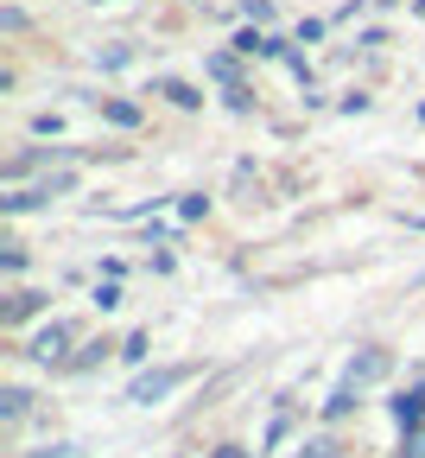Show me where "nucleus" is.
<instances>
[{"label": "nucleus", "mask_w": 425, "mask_h": 458, "mask_svg": "<svg viewBox=\"0 0 425 458\" xmlns=\"http://www.w3.org/2000/svg\"><path fill=\"white\" fill-rule=\"evenodd\" d=\"M191 376H197L191 363H159V369H140V376L128 382V401H134V408H153V401L178 394V388H185Z\"/></svg>", "instance_id": "f257e3e1"}, {"label": "nucleus", "mask_w": 425, "mask_h": 458, "mask_svg": "<svg viewBox=\"0 0 425 458\" xmlns=\"http://www.w3.org/2000/svg\"><path fill=\"white\" fill-rule=\"evenodd\" d=\"M216 458H248V452H241V445H216Z\"/></svg>", "instance_id": "bb28decb"}, {"label": "nucleus", "mask_w": 425, "mask_h": 458, "mask_svg": "<svg viewBox=\"0 0 425 458\" xmlns=\"http://www.w3.org/2000/svg\"><path fill=\"white\" fill-rule=\"evenodd\" d=\"M32 401H38V394H32L26 382H7V388H0V420H7V427H20V420L32 414Z\"/></svg>", "instance_id": "39448f33"}, {"label": "nucleus", "mask_w": 425, "mask_h": 458, "mask_svg": "<svg viewBox=\"0 0 425 458\" xmlns=\"http://www.w3.org/2000/svg\"><path fill=\"white\" fill-rule=\"evenodd\" d=\"M71 147H32V153H20V159H7V179H26L32 165H45V159H64Z\"/></svg>", "instance_id": "9d476101"}, {"label": "nucleus", "mask_w": 425, "mask_h": 458, "mask_svg": "<svg viewBox=\"0 0 425 458\" xmlns=\"http://www.w3.org/2000/svg\"><path fill=\"white\" fill-rule=\"evenodd\" d=\"M204 210H210V198H204V191H185V198H178V216H185V223H197Z\"/></svg>", "instance_id": "4468645a"}, {"label": "nucleus", "mask_w": 425, "mask_h": 458, "mask_svg": "<svg viewBox=\"0 0 425 458\" xmlns=\"http://www.w3.org/2000/svg\"><path fill=\"white\" fill-rule=\"evenodd\" d=\"M96 7H121V0H96Z\"/></svg>", "instance_id": "cd10ccee"}, {"label": "nucleus", "mask_w": 425, "mask_h": 458, "mask_svg": "<svg viewBox=\"0 0 425 458\" xmlns=\"http://www.w3.org/2000/svg\"><path fill=\"white\" fill-rule=\"evenodd\" d=\"M337 108H343V114H369V89H349Z\"/></svg>", "instance_id": "5701e85b"}, {"label": "nucleus", "mask_w": 425, "mask_h": 458, "mask_svg": "<svg viewBox=\"0 0 425 458\" xmlns=\"http://www.w3.org/2000/svg\"><path fill=\"white\" fill-rule=\"evenodd\" d=\"M71 344H77V325H71V318H51V325L32 331L26 351H32L38 363H57V369H64V363H71Z\"/></svg>", "instance_id": "f03ea898"}, {"label": "nucleus", "mask_w": 425, "mask_h": 458, "mask_svg": "<svg viewBox=\"0 0 425 458\" xmlns=\"http://www.w3.org/2000/svg\"><path fill=\"white\" fill-rule=\"evenodd\" d=\"M400 458H425V427H412V433L400 439Z\"/></svg>", "instance_id": "412c9836"}, {"label": "nucleus", "mask_w": 425, "mask_h": 458, "mask_svg": "<svg viewBox=\"0 0 425 458\" xmlns=\"http://www.w3.org/2000/svg\"><path fill=\"white\" fill-rule=\"evenodd\" d=\"M96 306H102V312L121 306V280H102V286H96Z\"/></svg>", "instance_id": "aec40b11"}, {"label": "nucleus", "mask_w": 425, "mask_h": 458, "mask_svg": "<svg viewBox=\"0 0 425 458\" xmlns=\"http://www.w3.org/2000/svg\"><path fill=\"white\" fill-rule=\"evenodd\" d=\"M419 280H425V274H419Z\"/></svg>", "instance_id": "c756f323"}, {"label": "nucleus", "mask_w": 425, "mask_h": 458, "mask_svg": "<svg viewBox=\"0 0 425 458\" xmlns=\"http://www.w3.org/2000/svg\"><path fill=\"white\" fill-rule=\"evenodd\" d=\"M96 64H102V71H128V64H134V51H128V45H102V51H96Z\"/></svg>", "instance_id": "ddd939ff"}, {"label": "nucleus", "mask_w": 425, "mask_h": 458, "mask_svg": "<svg viewBox=\"0 0 425 458\" xmlns=\"http://www.w3.org/2000/svg\"><path fill=\"white\" fill-rule=\"evenodd\" d=\"M153 89H159V96H165L171 108H204V89H197V83H178V77H159Z\"/></svg>", "instance_id": "6e6552de"}, {"label": "nucleus", "mask_w": 425, "mask_h": 458, "mask_svg": "<svg viewBox=\"0 0 425 458\" xmlns=\"http://www.w3.org/2000/svg\"><path fill=\"white\" fill-rule=\"evenodd\" d=\"M89 102L108 114L114 128H140V102H121V96H89Z\"/></svg>", "instance_id": "1a4fd4ad"}, {"label": "nucleus", "mask_w": 425, "mask_h": 458, "mask_svg": "<svg viewBox=\"0 0 425 458\" xmlns=\"http://www.w3.org/2000/svg\"><path fill=\"white\" fill-rule=\"evenodd\" d=\"M204 71H210L222 89H241V51H210V57H204Z\"/></svg>", "instance_id": "423d86ee"}, {"label": "nucleus", "mask_w": 425, "mask_h": 458, "mask_svg": "<svg viewBox=\"0 0 425 458\" xmlns=\"http://www.w3.org/2000/svg\"><path fill=\"white\" fill-rule=\"evenodd\" d=\"M0 267L20 274V267H26V242H0Z\"/></svg>", "instance_id": "dca6fc26"}, {"label": "nucleus", "mask_w": 425, "mask_h": 458, "mask_svg": "<svg viewBox=\"0 0 425 458\" xmlns=\"http://www.w3.org/2000/svg\"><path fill=\"white\" fill-rule=\"evenodd\" d=\"M38 312H45V293L20 286V293H7V312H0V318H7V325H26V318H38Z\"/></svg>", "instance_id": "0eeeda50"}, {"label": "nucleus", "mask_w": 425, "mask_h": 458, "mask_svg": "<svg viewBox=\"0 0 425 458\" xmlns=\"http://www.w3.org/2000/svg\"><path fill=\"white\" fill-rule=\"evenodd\" d=\"M26 458H83V445H77V439H57V445H38V452H26Z\"/></svg>", "instance_id": "2eb2a0df"}, {"label": "nucleus", "mask_w": 425, "mask_h": 458, "mask_svg": "<svg viewBox=\"0 0 425 458\" xmlns=\"http://www.w3.org/2000/svg\"><path fill=\"white\" fill-rule=\"evenodd\" d=\"M305 458H337V445H330V439H312V445H305Z\"/></svg>", "instance_id": "a878e982"}, {"label": "nucleus", "mask_w": 425, "mask_h": 458, "mask_svg": "<svg viewBox=\"0 0 425 458\" xmlns=\"http://www.w3.org/2000/svg\"><path fill=\"white\" fill-rule=\"evenodd\" d=\"M0 32H26V7H0Z\"/></svg>", "instance_id": "4be33fe9"}, {"label": "nucleus", "mask_w": 425, "mask_h": 458, "mask_svg": "<svg viewBox=\"0 0 425 458\" xmlns=\"http://www.w3.org/2000/svg\"><path fill=\"white\" fill-rule=\"evenodd\" d=\"M419 122H425V102H419Z\"/></svg>", "instance_id": "c85d7f7f"}, {"label": "nucleus", "mask_w": 425, "mask_h": 458, "mask_svg": "<svg viewBox=\"0 0 425 458\" xmlns=\"http://www.w3.org/2000/svg\"><path fill=\"white\" fill-rule=\"evenodd\" d=\"M388 408H394V420H400V433H412V427H425V388H400V394L388 401Z\"/></svg>", "instance_id": "20e7f679"}, {"label": "nucleus", "mask_w": 425, "mask_h": 458, "mask_svg": "<svg viewBox=\"0 0 425 458\" xmlns=\"http://www.w3.org/2000/svg\"><path fill=\"white\" fill-rule=\"evenodd\" d=\"M349 408H362V388H349V382H343V388H337V394L324 401V414H330V420H343Z\"/></svg>", "instance_id": "f8f14e48"}, {"label": "nucleus", "mask_w": 425, "mask_h": 458, "mask_svg": "<svg viewBox=\"0 0 425 458\" xmlns=\"http://www.w3.org/2000/svg\"><path fill=\"white\" fill-rule=\"evenodd\" d=\"M121 357H128V363H146V357H153V351H146V331H134L128 344H121Z\"/></svg>", "instance_id": "a211bd4d"}, {"label": "nucleus", "mask_w": 425, "mask_h": 458, "mask_svg": "<svg viewBox=\"0 0 425 458\" xmlns=\"http://www.w3.org/2000/svg\"><path fill=\"white\" fill-rule=\"evenodd\" d=\"M32 134H45V140H51V134H64V122H57L51 108H38V114H32Z\"/></svg>", "instance_id": "6ab92c4d"}, {"label": "nucleus", "mask_w": 425, "mask_h": 458, "mask_svg": "<svg viewBox=\"0 0 425 458\" xmlns=\"http://www.w3.org/2000/svg\"><path fill=\"white\" fill-rule=\"evenodd\" d=\"M222 96H229V108H235V114H248V108H254V96H248V83H241V89H222Z\"/></svg>", "instance_id": "393cba45"}, {"label": "nucleus", "mask_w": 425, "mask_h": 458, "mask_svg": "<svg viewBox=\"0 0 425 458\" xmlns=\"http://www.w3.org/2000/svg\"><path fill=\"white\" fill-rule=\"evenodd\" d=\"M0 210H7V216H26V210H45V198H38V185H32V191H7V198H0Z\"/></svg>", "instance_id": "9b49d317"}, {"label": "nucleus", "mask_w": 425, "mask_h": 458, "mask_svg": "<svg viewBox=\"0 0 425 458\" xmlns=\"http://www.w3.org/2000/svg\"><path fill=\"white\" fill-rule=\"evenodd\" d=\"M102 357H108V344H83V351H77L64 369H89V363H102Z\"/></svg>", "instance_id": "f3484780"}, {"label": "nucleus", "mask_w": 425, "mask_h": 458, "mask_svg": "<svg viewBox=\"0 0 425 458\" xmlns=\"http://www.w3.org/2000/svg\"><path fill=\"white\" fill-rule=\"evenodd\" d=\"M241 13H248L254 26H267V20H273V7H267V0H241Z\"/></svg>", "instance_id": "b1692460"}, {"label": "nucleus", "mask_w": 425, "mask_h": 458, "mask_svg": "<svg viewBox=\"0 0 425 458\" xmlns=\"http://www.w3.org/2000/svg\"><path fill=\"white\" fill-rule=\"evenodd\" d=\"M388 369H394V363H388V351H355V357H349V369H343V382H349V388H369V382H381Z\"/></svg>", "instance_id": "7ed1b4c3"}]
</instances>
